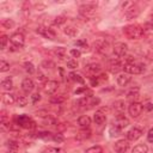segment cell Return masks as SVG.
<instances>
[{
    "label": "cell",
    "instance_id": "9a60e30c",
    "mask_svg": "<svg viewBox=\"0 0 153 153\" xmlns=\"http://www.w3.org/2000/svg\"><path fill=\"white\" fill-rule=\"evenodd\" d=\"M100 71H102V67H100V65H98V63H90V65H87V66L85 67V72L88 73V74H91V75H96V74H98Z\"/></svg>",
    "mask_w": 153,
    "mask_h": 153
},
{
    "label": "cell",
    "instance_id": "4fadbf2b",
    "mask_svg": "<svg viewBox=\"0 0 153 153\" xmlns=\"http://www.w3.org/2000/svg\"><path fill=\"white\" fill-rule=\"evenodd\" d=\"M114 126L122 130V129H124L126 127H128V126H129V121H128V118H127V117H124V116L120 115V116H117V117H116V120H115V122H114Z\"/></svg>",
    "mask_w": 153,
    "mask_h": 153
},
{
    "label": "cell",
    "instance_id": "4dcf8cb0",
    "mask_svg": "<svg viewBox=\"0 0 153 153\" xmlns=\"http://www.w3.org/2000/svg\"><path fill=\"white\" fill-rule=\"evenodd\" d=\"M65 23H66V17L65 16H57V17H55V19L53 22V24L57 25V26H60V25H62Z\"/></svg>",
    "mask_w": 153,
    "mask_h": 153
},
{
    "label": "cell",
    "instance_id": "6da1fadb",
    "mask_svg": "<svg viewBox=\"0 0 153 153\" xmlns=\"http://www.w3.org/2000/svg\"><path fill=\"white\" fill-rule=\"evenodd\" d=\"M124 35L129 38V39H140L143 33H145V29L141 25L137 24H133V25H128L123 29Z\"/></svg>",
    "mask_w": 153,
    "mask_h": 153
},
{
    "label": "cell",
    "instance_id": "f1b7e54d",
    "mask_svg": "<svg viewBox=\"0 0 153 153\" xmlns=\"http://www.w3.org/2000/svg\"><path fill=\"white\" fill-rule=\"evenodd\" d=\"M66 100V97L65 96H53L51 98H50V102L53 103V104H61V103H63Z\"/></svg>",
    "mask_w": 153,
    "mask_h": 153
},
{
    "label": "cell",
    "instance_id": "5bb4252c",
    "mask_svg": "<svg viewBox=\"0 0 153 153\" xmlns=\"http://www.w3.org/2000/svg\"><path fill=\"white\" fill-rule=\"evenodd\" d=\"M35 87V84L33 81L30 79V78H25L23 81H22V90L25 92V93H30Z\"/></svg>",
    "mask_w": 153,
    "mask_h": 153
},
{
    "label": "cell",
    "instance_id": "d4e9b609",
    "mask_svg": "<svg viewBox=\"0 0 153 153\" xmlns=\"http://www.w3.org/2000/svg\"><path fill=\"white\" fill-rule=\"evenodd\" d=\"M1 86H2V88H4L5 91H10V90L13 87V81H12V79H11V78L4 79V80L1 81Z\"/></svg>",
    "mask_w": 153,
    "mask_h": 153
},
{
    "label": "cell",
    "instance_id": "52a82bcc",
    "mask_svg": "<svg viewBox=\"0 0 153 153\" xmlns=\"http://www.w3.org/2000/svg\"><path fill=\"white\" fill-rule=\"evenodd\" d=\"M36 32L39 33V35H42L44 38H48V39H54L55 36H56V33H55L54 30H51L49 27H45V26H38L37 30H36Z\"/></svg>",
    "mask_w": 153,
    "mask_h": 153
},
{
    "label": "cell",
    "instance_id": "8d00e7d4",
    "mask_svg": "<svg viewBox=\"0 0 153 153\" xmlns=\"http://www.w3.org/2000/svg\"><path fill=\"white\" fill-rule=\"evenodd\" d=\"M24 68H25V71H26L29 74L35 73V66H33L31 62H25V63H24Z\"/></svg>",
    "mask_w": 153,
    "mask_h": 153
},
{
    "label": "cell",
    "instance_id": "30bf717a",
    "mask_svg": "<svg viewBox=\"0 0 153 153\" xmlns=\"http://www.w3.org/2000/svg\"><path fill=\"white\" fill-rule=\"evenodd\" d=\"M127 50H128V47H127V44L123 43V42H118V43H116V44L114 45V54H115L116 56H118V57L124 56V55L127 54Z\"/></svg>",
    "mask_w": 153,
    "mask_h": 153
},
{
    "label": "cell",
    "instance_id": "60d3db41",
    "mask_svg": "<svg viewBox=\"0 0 153 153\" xmlns=\"http://www.w3.org/2000/svg\"><path fill=\"white\" fill-rule=\"evenodd\" d=\"M120 131H121V129H118V128L115 127V126H112V127L110 128V135H111V136H117V135H120Z\"/></svg>",
    "mask_w": 153,
    "mask_h": 153
},
{
    "label": "cell",
    "instance_id": "e575fe53",
    "mask_svg": "<svg viewBox=\"0 0 153 153\" xmlns=\"http://www.w3.org/2000/svg\"><path fill=\"white\" fill-rule=\"evenodd\" d=\"M139 97V88H133V90H130L128 93H127V98L128 99H135V98H137Z\"/></svg>",
    "mask_w": 153,
    "mask_h": 153
},
{
    "label": "cell",
    "instance_id": "f6af8a7d",
    "mask_svg": "<svg viewBox=\"0 0 153 153\" xmlns=\"http://www.w3.org/2000/svg\"><path fill=\"white\" fill-rule=\"evenodd\" d=\"M147 140H148L149 142H152V143H153V128H151V129L148 130V134H147Z\"/></svg>",
    "mask_w": 153,
    "mask_h": 153
},
{
    "label": "cell",
    "instance_id": "ffe728a7",
    "mask_svg": "<svg viewBox=\"0 0 153 153\" xmlns=\"http://www.w3.org/2000/svg\"><path fill=\"white\" fill-rule=\"evenodd\" d=\"M93 120H94V122H96V124H103V123H105V121H106V116H105V114H103L102 111H97L94 115H93Z\"/></svg>",
    "mask_w": 153,
    "mask_h": 153
},
{
    "label": "cell",
    "instance_id": "cb8c5ba5",
    "mask_svg": "<svg viewBox=\"0 0 153 153\" xmlns=\"http://www.w3.org/2000/svg\"><path fill=\"white\" fill-rule=\"evenodd\" d=\"M147 152H148V147H147V145H145V143L136 145V146L131 149V153H147Z\"/></svg>",
    "mask_w": 153,
    "mask_h": 153
},
{
    "label": "cell",
    "instance_id": "2e32d148",
    "mask_svg": "<svg viewBox=\"0 0 153 153\" xmlns=\"http://www.w3.org/2000/svg\"><path fill=\"white\" fill-rule=\"evenodd\" d=\"M139 13H140V10L136 7V4H135L134 6H131L130 8H128V10L124 11V17L128 18V19H133V18L137 17Z\"/></svg>",
    "mask_w": 153,
    "mask_h": 153
},
{
    "label": "cell",
    "instance_id": "8fae6325",
    "mask_svg": "<svg viewBox=\"0 0 153 153\" xmlns=\"http://www.w3.org/2000/svg\"><path fill=\"white\" fill-rule=\"evenodd\" d=\"M141 136H142V130L140 128L134 127V128H131V129H129L127 131V139L130 140V141H136Z\"/></svg>",
    "mask_w": 153,
    "mask_h": 153
},
{
    "label": "cell",
    "instance_id": "74e56055",
    "mask_svg": "<svg viewBox=\"0 0 153 153\" xmlns=\"http://www.w3.org/2000/svg\"><path fill=\"white\" fill-rule=\"evenodd\" d=\"M17 103H18V105L19 106H25L26 104H27V98L25 97V96H19L18 97V99H17Z\"/></svg>",
    "mask_w": 153,
    "mask_h": 153
},
{
    "label": "cell",
    "instance_id": "b9f144b4",
    "mask_svg": "<svg viewBox=\"0 0 153 153\" xmlns=\"http://www.w3.org/2000/svg\"><path fill=\"white\" fill-rule=\"evenodd\" d=\"M69 54H71L73 57H80V55H81V51H80L79 49H72V50L69 51Z\"/></svg>",
    "mask_w": 153,
    "mask_h": 153
},
{
    "label": "cell",
    "instance_id": "44dd1931",
    "mask_svg": "<svg viewBox=\"0 0 153 153\" xmlns=\"http://www.w3.org/2000/svg\"><path fill=\"white\" fill-rule=\"evenodd\" d=\"M63 32H65L67 36H69V37H75L79 31H78V29H76L75 26L69 25V26H66V27L63 29Z\"/></svg>",
    "mask_w": 153,
    "mask_h": 153
},
{
    "label": "cell",
    "instance_id": "603a6c76",
    "mask_svg": "<svg viewBox=\"0 0 153 153\" xmlns=\"http://www.w3.org/2000/svg\"><path fill=\"white\" fill-rule=\"evenodd\" d=\"M2 102L6 105H12L16 102V98H14V96L12 93H4L2 94Z\"/></svg>",
    "mask_w": 153,
    "mask_h": 153
},
{
    "label": "cell",
    "instance_id": "7dc6e473",
    "mask_svg": "<svg viewBox=\"0 0 153 153\" xmlns=\"http://www.w3.org/2000/svg\"><path fill=\"white\" fill-rule=\"evenodd\" d=\"M148 19H149V20H151V22L153 23V12H152V13L149 14V18H148Z\"/></svg>",
    "mask_w": 153,
    "mask_h": 153
},
{
    "label": "cell",
    "instance_id": "ac0fdd59",
    "mask_svg": "<svg viewBox=\"0 0 153 153\" xmlns=\"http://www.w3.org/2000/svg\"><path fill=\"white\" fill-rule=\"evenodd\" d=\"M116 81H117V84H118L120 86H126V85L130 81V76H129V74H127V73H122V74H120V75L116 78Z\"/></svg>",
    "mask_w": 153,
    "mask_h": 153
},
{
    "label": "cell",
    "instance_id": "ba28073f",
    "mask_svg": "<svg viewBox=\"0 0 153 153\" xmlns=\"http://www.w3.org/2000/svg\"><path fill=\"white\" fill-rule=\"evenodd\" d=\"M92 47H93V49H94L96 51H98V53H104V51L108 50L109 44H108V42H106L105 39L98 38V39H96V41L93 42Z\"/></svg>",
    "mask_w": 153,
    "mask_h": 153
},
{
    "label": "cell",
    "instance_id": "d590c367",
    "mask_svg": "<svg viewBox=\"0 0 153 153\" xmlns=\"http://www.w3.org/2000/svg\"><path fill=\"white\" fill-rule=\"evenodd\" d=\"M7 42H8V37H7L6 35H2V36L0 37V49H1V50H4V49L6 48Z\"/></svg>",
    "mask_w": 153,
    "mask_h": 153
},
{
    "label": "cell",
    "instance_id": "7c38bea8",
    "mask_svg": "<svg viewBox=\"0 0 153 153\" xmlns=\"http://www.w3.org/2000/svg\"><path fill=\"white\" fill-rule=\"evenodd\" d=\"M59 87V84L57 81L55 80H47L45 81V85H44V92L48 93V94H53Z\"/></svg>",
    "mask_w": 153,
    "mask_h": 153
},
{
    "label": "cell",
    "instance_id": "8992f818",
    "mask_svg": "<svg viewBox=\"0 0 153 153\" xmlns=\"http://www.w3.org/2000/svg\"><path fill=\"white\" fill-rule=\"evenodd\" d=\"M10 42L12 43L13 47H16V48H22V47L24 45V42H25L24 35L20 33V32H16V33H13V35L10 37Z\"/></svg>",
    "mask_w": 153,
    "mask_h": 153
},
{
    "label": "cell",
    "instance_id": "7402d4cb",
    "mask_svg": "<svg viewBox=\"0 0 153 153\" xmlns=\"http://www.w3.org/2000/svg\"><path fill=\"white\" fill-rule=\"evenodd\" d=\"M109 69H110L111 73H118L121 69H123V67L118 61H112L109 65Z\"/></svg>",
    "mask_w": 153,
    "mask_h": 153
},
{
    "label": "cell",
    "instance_id": "ee69618b",
    "mask_svg": "<svg viewBox=\"0 0 153 153\" xmlns=\"http://www.w3.org/2000/svg\"><path fill=\"white\" fill-rule=\"evenodd\" d=\"M39 99H41L39 93H33V94L31 96V100H32V103H33V104H35V103H37Z\"/></svg>",
    "mask_w": 153,
    "mask_h": 153
},
{
    "label": "cell",
    "instance_id": "f35d334b",
    "mask_svg": "<svg viewBox=\"0 0 153 153\" xmlns=\"http://www.w3.org/2000/svg\"><path fill=\"white\" fill-rule=\"evenodd\" d=\"M78 66H79V63H78L76 60H69V61H67V67L71 68V69H74V68H76Z\"/></svg>",
    "mask_w": 153,
    "mask_h": 153
},
{
    "label": "cell",
    "instance_id": "3957f363",
    "mask_svg": "<svg viewBox=\"0 0 153 153\" xmlns=\"http://www.w3.org/2000/svg\"><path fill=\"white\" fill-rule=\"evenodd\" d=\"M96 8H97V2H87L79 7V12L85 17H90L96 13Z\"/></svg>",
    "mask_w": 153,
    "mask_h": 153
},
{
    "label": "cell",
    "instance_id": "484cf974",
    "mask_svg": "<svg viewBox=\"0 0 153 153\" xmlns=\"http://www.w3.org/2000/svg\"><path fill=\"white\" fill-rule=\"evenodd\" d=\"M114 109L117 111V112H123L124 109H126V103L124 100H117L114 103Z\"/></svg>",
    "mask_w": 153,
    "mask_h": 153
},
{
    "label": "cell",
    "instance_id": "ab89813d",
    "mask_svg": "<svg viewBox=\"0 0 153 153\" xmlns=\"http://www.w3.org/2000/svg\"><path fill=\"white\" fill-rule=\"evenodd\" d=\"M59 152H60V149L56 147H47L42 151V153H59Z\"/></svg>",
    "mask_w": 153,
    "mask_h": 153
},
{
    "label": "cell",
    "instance_id": "836d02e7",
    "mask_svg": "<svg viewBox=\"0 0 153 153\" xmlns=\"http://www.w3.org/2000/svg\"><path fill=\"white\" fill-rule=\"evenodd\" d=\"M69 76H71V79L72 80H74V81H76V82H79V84H84L85 82V80H84V78H81L79 74H76V73H71L69 74Z\"/></svg>",
    "mask_w": 153,
    "mask_h": 153
},
{
    "label": "cell",
    "instance_id": "f546056e",
    "mask_svg": "<svg viewBox=\"0 0 153 153\" xmlns=\"http://www.w3.org/2000/svg\"><path fill=\"white\" fill-rule=\"evenodd\" d=\"M85 153H103V148L100 146L96 145V146H92V147L87 148Z\"/></svg>",
    "mask_w": 153,
    "mask_h": 153
},
{
    "label": "cell",
    "instance_id": "7a4b0ae2",
    "mask_svg": "<svg viewBox=\"0 0 153 153\" xmlns=\"http://www.w3.org/2000/svg\"><path fill=\"white\" fill-rule=\"evenodd\" d=\"M124 73L127 74H141L145 71V67L140 63H135V62H127L123 66Z\"/></svg>",
    "mask_w": 153,
    "mask_h": 153
},
{
    "label": "cell",
    "instance_id": "9c48e42d",
    "mask_svg": "<svg viewBox=\"0 0 153 153\" xmlns=\"http://www.w3.org/2000/svg\"><path fill=\"white\" fill-rule=\"evenodd\" d=\"M128 148H129V142H128V140H124V139L116 141L114 145V149L117 153H126L128 151Z\"/></svg>",
    "mask_w": 153,
    "mask_h": 153
},
{
    "label": "cell",
    "instance_id": "d6986e66",
    "mask_svg": "<svg viewBox=\"0 0 153 153\" xmlns=\"http://www.w3.org/2000/svg\"><path fill=\"white\" fill-rule=\"evenodd\" d=\"M6 148H7V153H17L18 148H19V145H18L17 141L10 140V141L6 142Z\"/></svg>",
    "mask_w": 153,
    "mask_h": 153
},
{
    "label": "cell",
    "instance_id": "e0dca14e",
    "mask_svg": "<svg viewBox=\"0 0 153 153\" xmlns=\"http://www.w3.org/2000/svg\"><path fill=\"white\" fill-rule=\"evenodd\" d=\"M78 124L82 128V129H87L91 124V118L87 116V115H82L78 118Z\"/></svg>",
    "mask_w": 153,
    "mask_h": 153
},
{
    "label": "cell",
    "instance_id": "7bdbcfd3",
    "mask_svg": "<svg viewBox=\"0 0 153 153\" xmlns=\"http://www.w3.org/2000/svg\"><path fill=\"white\" fill-rule=\"evenodd\" d=\"M51 139H53L55 142H62V141H63V136H62L61 134H54Z\"/></svg>",
    "mask_w": 153,
    "mask_h": 153
},
{
    "label": "cell",
    "instance_id": "5b68a950",
    "mask_svg": "<svg viewBox=\"0 0 153 153\" xmlns=\"http://www.w3.org/2000/svg\"><path fill=\"white\" fill-rule=\"evenodd\" d=\"M17 121H18V126H22V127L27 128V129H33V128L36 127L35 122H33L29 116H26V115L19 116V117L17 118Z\"/></svg>",
    "mask_w": 153,
    "mask_h": 153
},
{
    "label": "cell",
    "instance_id": "d6a6232c",
    "mask_svg": "<svg viewBox=\"0 0 153 153\" xmlns=\"http://www.w3.org/2000/svg\"><path fill=\"white\" fill-rule=\"evenodd\" d=\"M7 71H10V63L7 61H5V60H1L0 61V72L5 73Z\"/></svg>",
    "mask_w": 153,
    "mask_h": 153
},
{
    "label": "cell",
    "instance_id": "bcb514c9",
    "mask_svg": "<svg viewBox=\"0 0 153 153\" xmlns=\"http://www.w3.org/2000/svg\"><path fill=\"white\" fill-rule=\"evenodd\" d=\"M143 108L147 111H151V110H153V104L152 103H146V105H143Z\"/></svg>",
    "mask_w": 153,
    "mask_h": 153
},
{
    "label": "cell",
    "instance_id": "277c9868",
    "mask_svg": "<svg viewBox=\"0 0 153 153\" xmlns=\"http://www.w3.org/2000/svg\"><path fill=\"white\" fill-rule=\"evenodd\" d=\"M142 110H143V105L139 102H133L128 106V112L131 117H139L142 114Z\"/></svg>",
    "mask_w": 153,
    "mask_h": 153
},
{
    "label": "cell",
    "instance_id": "83f0119b",
    "mask_svg": "<svg viewBox=\"0 0 153 153\" xmlns=\"http://www.w3.org/2000/svg\"><path fill=\"white\" fill-rule=\"evenodd\" d=\"M91 136V131L88 130V129H84V130H80L79 133H78V135H76V137L78 139H80V140H85V139H88Z\"/></svg>",
    "mask_w": 153,
    "mask_h": 153
},
{
    "label": "cell",
    "instance_id": "1f68e13d",
    "mask_svg": "<svg viewBox=\"0 0 153 153\" xmlns=\"http://www.w3.org/2000/svg\"><path fill=\"white\" fill-rule=\"evenodd\" d=\"M1 25H2L4 27H6V29H12V27L14 26V22H13L12 19H2Z\"/></svg>",
    "mask_w": 153,
    "mask_h": 153
},
{
    "label": "cell",
    "instance_id": "4316f807",
    "mask_svg": "<svg viewBox=\"0 0 153 153\" xmlns=\"http://www.w3.org/2000/svg\"><path fill=\"white\" fill-rule=\"evenodd\" d=\"M54 53H55V55H56L60 60H63V59L66 57V53H67V51H66V48H63V47H59V48L55 49Z\"/></svg>",
    "mask_w": 153,
    "mask_h": 153
}]
</instances>
